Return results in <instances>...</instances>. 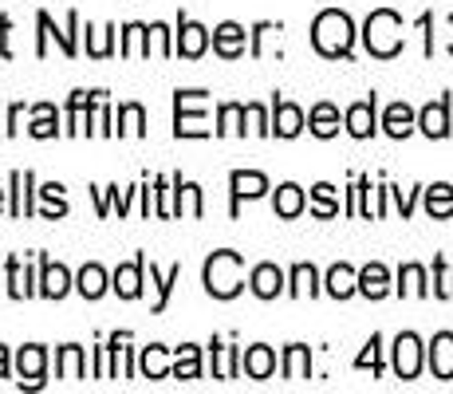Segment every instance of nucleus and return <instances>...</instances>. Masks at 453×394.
<instances>
[{"label": "nucleus", "mask_w": 453, "mask_h": 394, "mask_svg": "<svg viewBox=\"0 0 453 394\" xmlns=\"http://www.w3.org/2000/svg\"><path fill=\"white\" fill-rule=\"evenodd\" d=\"M119 127H115V135L123 138V135H134V138H142L146 135V107L142 103H123L119 107Z\"/></svg>", "instance_id": "a19ab883"}, {"label": "nucleus", "mask_w": 453, "mask_h": 394, "mask_svg": "<svg viewBox=\"0 0 453 394\" xmlns=\"http://www.w3.org/2000/svg\"><path fill=\"white\" fill-rule=\"evenodd\" d=\"M311 48L324 59H351L355 51V20L343 8H324L311 20Z\"/></svg>", "instance_id": "f257e3e1"}, {"label": "nucleus", "mask_w": 453, "mask_h": 394, "mask_svg": "<svg viewBox=\"0 0 453 394\" xmlns=\"http://www.w3.org/2000/svg\"><path fill=\"white\" fill-rule=\"evenodd\" d=\"M209 359H213V379H241L245 375V367H241V359H245V352H241L237 344H221V339H209Z\"/></svg>", "instance_id": "2eb2a0df"}, {"label": "nucleus", "mask_w": 453, "mask_h": 394, "mask_svg": "<svg viewBox=\"0 0 453 394\" xmlns=\"http://www.w3.org/2000/svg\"><path fill=\"white\" fill-rule=\"evenodd\" d=\"M36 174L32 170H12L8 174V213L16 217V221H28L32 213H36Z\"/></svg>", "instance_id": "423d86ee"}, {"label": "nucleus", "mask_w": 453, "mask_h": 394, "mask_svg": "<svg viewBox=\"0 0 453 394\" xmlns=\"http://www.w3.org/2000/svg\"><path fill=\"white\" fill-rule=\"evenodd\" d=\"M16 375H20V390H40L48 379V347L43 344H24L16 352Z\"/></svg>", "instance_id": "9d476101"}, {"label": "nucleus", "mask_w": 453, "mask_h": 394, "mask_svg": "<svg viewBox=\"0 0 453 394\" xmlns=\"http://www.w3.org/2000/svg\"><path fill=\"white\" fill-rule=\"evenodd\" d=\"M107 288H111V273H107L103 265H95V260H91V265H83L80 273H75V292H80L83 300H99Z\"/></svg>", "instance_id": "bb28decb"}, {"label": "nucleus", "mask_w": 453, "mask_h": 394, "mask_svg": "<svg viewBox=\"0 0 453 394\" xmlns=\"http://www.w3.org/2000/svg\"><path fill=\"white\" fill-rule=\"evenodd\" d=\"M418 28H422V32H426V56H434V32H430V28H434V16H430V12H426V16H422V20H418Z\"/></svg>", "instance_id": "4d7b16f0"}, {"label": "nucleus", "mask_w": 453, "mask_h": 394, "mask_svg": "<svg viewBox=\"0 0 453 394\" xmlns=\"http://www.w3.org/2000/svg\"><path fill=\"white\" fill-rule=\"evenodd\" d=\"M303 209H308V194H303L296 182H284V186H276L273 213L280 217V221H292V217H300Z\"/></svg>", "instance_id": "393cba45"}, {"label": "nucleus", "mask_w": 453, "mask_h": 394, "mask_svg": "<svg viewBox=\"0 0 453 394\" xmlns=\"http://www.w3.org/2000/svg\"><path fill=\"white\" fill-rule=\"evenodd\" d=\"M359 292L367 296V300H382V296L390 292V273H387V265H379V260L363 265V268H359Z\"/></svg>", "instance_id": "c9c22d12"}, {"label": "nucleus", "mask_w": 453, "mask_h": 394, "mask_svg": "<svg viewBox=\"0 0 453 394\" xmlns=\"http://www.w3.org/2000/svg\"><path fill=\"white\" fill-rule=\"evenodd\" d=\"M12 16L0 12V59H12Z\"/></svg>", "instance_id": "603ef678"}, {"label": "nucleus", "mask_w": 453, "mask_h": 394, "mask_svg": "<svg viewBox=\"0 0 453 394\" xmlns=\"http://www.w3.org/2000/svg\"><path fill=\"white\" fill-rule=\"evenodd\" d=\"M324 292L331 296V300H351L355 292H359V273H355L351 265H331L327 276H324Z\"/></svg>", "instance_id": "4be33fe9"}, {"label": "nucleus", "mask_w": 453, "mask_h": 394, "mask_svg": "<svg viewBox=\"0 0 453 394\" xmlns=\"http://www.w3.org/2000/svg\"><path fill=\"white\" fill-rule=\"evenodd\" d=\"M418 371H422V339L414 336V331H403V336L395 339V375L398 379H418Z\"/></svg>", "instance_id": "4468645a"}, {"label": "nucleus", "mask_w": 453, "mask_h": 394, "mask_svg": "<svg viewBox=\"0 0 453 394\" xmlns=\"http://www.w3.org/2000/svg\"><path fill=\"white\" fill-rule=\"evenodd\" d=\"M40 201H43V209H40L43 221H59V217L72 213V205H67V189L59 186V182H48V186H40Z\"/></svg>", "instance_id": "58836bf2"}, {"label": "nucleus", "mask_w": 453, "mask_h": 394, "mask_svg": "<svg viewBox=\"0 0 453 394\" xmlns=\"http://www.w3.org/2000/svg\"><path fill=\"white\" fill-rule=\"evenodd\" d=\"M205 103L209 91L202 87H178L173 91V138H209L213 130L205 127Z\"/></svg>", "instance_id": "20e7f679"}, {"label": "nucleus", "mask_w": 453, "mask_h": 394, "mask_svg": "<svg viewBox=\"0 0 453 394\" xmlns=\"http://www.w3.org/2000/svg\"><path fill=\"white\" fill-rule=\"evenodd\" d=\"M107 91H72L67 95V111H64V119H67V127H64V135H72V138H80V119H83V111L87 107H95V103L103 99Z\"/></svg>", "instance_id": "473e14b6"}, {"label": "nucleus", "mask_w": 453, "mask_h": 394, "mask_svg": "<svg viewBox=\"0 0 453 394\" xmlns=\"http://www.w3.org/2000/svg\"><path fill=\"white\" fill-rule=\"evenodd\" d=\"M390 194H395V201H398V213H403V217H411V213H414L418 189H411V194H403V189H398V186H390Z\"/></svg>", "instance_id": "5fc2aeb1"}, {"label": "nucleus", "mask_w": 453, "mask_h": 394, "mask_svg": "<svg viewBox=\"0 0 453 394\" xmlns=\"http://www.w3.org/2000/svg\"><path fill=\"white\" fill-rule=\"evenodd\" d=\"M154 217H162V221L173 217V189H170V178H165V174L154 178Z\"/></svg>", "instance_id": "49530a36"}, {"label": "nucleus", "mask_w": 453, "mask_h": 394, "mask_svg": "<svg viewBox=\"0 0 453 394\" xmlns=\"http://www.w3.org/2000/svg\"><path fill=\"white\" fill-rule=\"evenodd\" d=\"M28 135H32V138H40V143H48V138H59V135H64V127H59V111H56V103H36V107H32Z\"/></svg>", "instance_id": "a878e982"}, {"label": "nucleus", "mask_w": 453, "mask_h": 394, "mask_svg": "<svg viewBox=\"0 0 453 394\" xmlns=\"http://www.w3.org/2000/svg\"><path fill=\"white\" fill-rule=\"evenodd\" d=\"M119 51V28L115 24H107V28H91L87 24V56L91 59H111Z\"/></svg>", "instance_id": "4c0bfd02"}, {"label": "nucleus", "mask_w": 453, "mask_h": 394, "mask_svg": "<svg viewBox=\"0 0 453 394\" xmlns=\"http://www.w3.org/2000/svg\"><path fill=\"white\" fill-rule=\"evenodd\" d=\"M449 24H453V16H449Z\"/></svg>", "instance_id": "680f3d73"}, {"label": "nucleus", "mask_w": 453, "mask_h": 394, "mask_svg": "<svg viewBox=\"0 0 453 394\" xmlns=\"http://www.w3.org/2000/svg\"><path fill=\"white\" fill-rule=\"evenodd\" d=\"M241 367H245L249 379L265 382V379H273V375H276V352L268 344H252V347H245V359H241Z\"/></svg>", "instance_id": "5701e85b"}, {"label": "nucleus", "mask_w": 453, "mask_h": 394, "mask_svg": "<svg viewBox=\"0 0 453 394\" xmlns=\"http://www.w3.org/2000/svg\"><path fill=\"white\" fill-rule=\"evenodd\" d=\"M308 130L316 138H335L339 135V107L335 103H316L308 111Z\"/></svg>", "instance_id": "e433bc0d"}, {"label": "nucleus", "mask_w": 453, "mask_h": 394, "mask_svg": "<svg viewBox=\"0 0 453 394\" xmlns=\"http://www.w3.org/2000/svg\"><path fill=\"white\" fill-rule=\"evenodd\" d=\"M178 280H181V265H170L162 273V268L150 260V284H154V292H158V300H154V308H150L154 315H162L170 308V296H173V284H178Z\"/></svg>", "instance_id": "c756f323"}, {"label": "nucleus", "mask_w": 453, "mask_h": 394, "mask_svg": "<svg viewBox=\"0 0 453 394\" xmlns=\"http://www.w3.org/2000/svg\"><path fill=\"white\" fill-rule=\"evenodd\" d=\"M95 379H115V375H111V347H107V339H99V344H95Z\"/></svg>", "instance_id": "8fccbe9b"}, {"label": "nucleus", "mask_w": 453, "mask_h": 394, "mask_svg": "<svg viewBox=\"0 0 453 394\" xmlns=\"http://www.w3.org/2000/svg\"><path fill=\"white\" fill-rule=\"evenodd\" d=\"M150 213H154V186H150V178H142V217L150 221Z\"/></svg>", "instance_id": "6e6d98bb"}, {"label": "nucleus", "mask_w": 453, "mask_h": 394, "mask_svg": "<svg viewBox=\"0 0 453 394\" xmlns=\"http://www.w3.org/2000/svg\"><path fill=\"white\" fill-rule=\"evenodd\" d=\"M276 32H284L280 20H257V24H252V32H249V56L252 59L265 56V40L276 36Z\"/></svg>", "instance_id": "c03bdc74"}, {"label": "nucleus", "mask_w": 453, "mask_h": 394, "mask_svg": "<svg viewBox=\"0 0 453 394\" xmlns=\"http://www.w3.org/2000/svg\"><path fill=\"white\" fill-rule=\"evenodd\" d=\"M0 135H4V127H0Z\"/></svg>", "instance_id": "052dcab7"}, {"label": "nucleus", "mask_w": 453, "mask_h": 394, "mask_svg": "<svg viewBox=\"0 0 453 394\" xmlns=\"http://www.w3.org/2000/svg\"><path fill=\"white\" fill-rule=\"evenodd\" d=\"M142 284H146V252H138L134 260H127V265H119L111 273V288H115L119 300H138Z\"/></svg>", "instance_id": "9b49d317"}, {"label": "nucleus", "mask_w": 453, "mask_h": 394, "mask_svg": "<svg viewBox=\"0 0 453 394\" xmlns=\"http://www.w3.org/2000/svg\"><path fill=\"white\" fill-rule=\"evenodd\" d=\"M355 371H371V375H382V336H371L367 347L355 359Z\"/></svg>", "instance_id": "a18cd8bd"}, {"label": "nucleus", "mask_w": 453, "mask_h": 394, "mask_svg": "<svg viewBox=\"0 0 453 394\" xmlns=\"http://www.w3.org/2000/svg\"><path fill=\"white\" fill-rule=\"evenodd\" d=\"M245 111H249V127L257 130L260 138H273V115H268L260 103H245Z\"/></svg>", "instance_id": "09e8293b"}, {"label": "nucleus", "mask_w": 453, "mask_h": 394, "mask_svg": "<svg viewBox=\"0 0 453 394\" xmlns=\"http://www.w3.org/2000/svg\"><path fill=\"white\" fill-rule=\"evenodd\" d=\"M56 379H87V352L80 344H64L56 352Z\"/></svg>", "instance_id": "2f4dec72"}, {"label": "nucleus", "mask_w": 453, "mask_h": 394, "mask_svg": "<svg viewBox=\"0 0 453 394\" xmlns=\"http://www.w3.org/2000/svg\"><path fill=\"white\" fill-rule=\"evenodd\" d=\"M374 111H379V95H367V99H359V103H351L347 107V115H343V127H347V135L351 138H371L374 130H379V119H374Z\"/></svg>", "instance_id": "ddd939ff"}, {"label": "nucleus", "mask_w": 453, "mask_h": 394, "mask_svg": "<svg viewBox=\"0 0 453 394\" xmlns=\"http://www.w3.org/2000/svg\"><path fill=\"white\" fill-rule=\"evenodd\" d=\"M303 127H308V115H303V111L296 107L292 99H284V95H273V135L276 138H296Z\"/></svg>", "instance_id": "a211bd4d"}, {"label": "nucleus", "mask_w": 453, "mask_h": 394, "mask_svg": "<svg viewBox=\"0 0 453 394\" xmlns=\"http://www.w3.org/2000/svg\"><path fill=\"white\" fill-rule=\"evenodd\" d=\"M268 178L260 170H233L229 174V217L237 221L241 217V201H257L268 194Z\"/></svg>", "instance_id": "6e6552de"}, {"label": "nucleus", "mask_w": 453, "mask_h": 394, "mask_svg": "<svg viewBox=\"0 0 453 394\" xmlns=\"http://www.w3.org/2000/svg\"><path fill=\"white\" fill-rule=\"evenodd\" d=\"M418 130L426 138H449V95H441V99L426 103L418 111Z\"/></svg>", "instance_id": "aec40b11"}, {"label": "nucleus", "mask_w": 453, "mask_h": 394, "mask_svg": "<svg viewBox=\"0 0 453 394\" xmlns=\"http://www.w3.org/2000/svg\"><path fill=\"white\" fill-rule=\"evenodd\" d=\"M398 296H430L422 265H403L398 268Z\"/></svg>", "instance_id": "37998d69"}, {"label": "nucleus", "mask_w": 453, "mask_h": 394, "mask_svg": "<svg viewBox=\"0 0 453 394\" xmlns=\"http://www.w3.org/2000/svg\"><path fill=\"white\" fill-rule=\"evenodd\" d=\"M186 209H189V217H205V194L197 182H189V189H186Z\"/></svg>", "instance_id": "3c124183"}, {"label": "nucleus", "mask_w": 453, "mask_h": 394, "mask_svg": "<svg viewBox=\"0 0 453 394\" xmlns=\"http://www.w3.org/2000/svg\"><path fill=\"white\" fill-rule=\"evenodd\" d=\"M414 127H418V115L411 103H390V107L382 111V130H387L390 138H411Z\"/></svg>", "instance_id": "cd10ccee"}, {"label": "nucleus", "mask_w": 453, "mask_h": 394, "mask_svg": "<svg viewBox=\"0 0 453 394\" xmlns=\"http://www.w3.org/2000/svg\"><path fill=\"white\" fill-rule=\"evenodd\" d=\"M36 257H40V284H36V296H43V300H64V296L75 288V276L67 273V265L51 260L48 252H36Z\"/></svg>", "instance_id": "1a4fd4ad"}, {"label": "nucleus", "mask_w": 453, "mask_h": 394, "mask_svg": "<svg viewBox=\"0 0 453 394\" xmlns=\"http://www.w3.org/2000/svg\"><path fill=\"white\" fill-rule=\"evenodd\" d=\"M363 43L374 59H395L403 51V16L395 8H374L363 24Z\"/></svg>", "instance_id": "7ed1b4c3"}, {"label": "nucleus", "mask_w": 453, "mask_h": 394, "mask_svg": "<svg viewBox=\"0 0 453 394\" xmlns=\"http://www.w3.org/2000/svg\"><path fill=\"white\" fill-rule=\"evenodd\" d=\"M245 122H249V111H245V103H221L217 107V127H213V135L217 138H225V135H241L245 138Z\"/></svg>", "instance_id": "72a5a7b5"}, {"label": "nucleus", "mask_w": 453, "mask_h": 394, "mask_svg": "<svg viewBox=\"0 0 453 394\" xmlns=\"http://www.w3.org/2000/svg\"><path fill=\"white\" fill-rule=\"evenodd\" d=\"M20 119H24V103H12V107H8V119H4V135L8 138L20 135Z\"/></svg>", "instance_id": "864d4df0"}, {"label": "nucleus", "mask_w": 453, "mask_h": 394, "mask_svg": "<svg viewBox=\"0 0 453 394\" xmlns=\"http://www.w3.org/2000/svg\"><path fill=\"white\" fill-rule=\"evenodd\" d=\"M202 284L213 300H233L245 292V257L233 249H217L202 265Z\"/></svg>", "instance_id": "f03ea898"}, {"label": "nucleus", "mask_w": 453, "mask_h": 394, "mask_svg": "<svg viewBox=\"0 0 453 394\" xmlns=\"http://www.w3.org/2000/svg\"><path fill=\"white\" fill-rule=\"evenodd\" d=\"M249 288L257 300H276L280 292H288V276H284L280 265H273V260H265V265H257L249 273Z\"/></svg>", "instance_id": "f8f14e48"}, {"label": "nucleus", "mask_w": 453, "mask_h": 394, "mask_svg": "<svg viewBox=\"0 0 453 394\" xmlns=\"http://www.w3.org/2000/svg\"><path fill=\"white\" fill-rule=\"evenodd\" d=\"M12 375V355H8V347L0 344V379H8Z\"/></svg>", "instance_id": "13d9d810"}, {"label": "nucleus", "mask_w": 453, "mask_h": 394, "mask_svg": "<svg viewBox=\"0 0 453 394\" xmlns=\"http://www.w3.org/2000/svg\"><path fill=\"white\" fill-rule=\"evenodd\" d=\"M8 209V189H0V213Z\"/></svg>", "instance_id": "bf43d9fd"}, {"label": "nucleus", "mask_w": 453, "mask_h": 394, "mask_svg": "<svg viewBox=\"0 0 453 394\" xmlns=\"http://www.w3.org/2000/svg\"><path fill=\"white\" fill-rule=\"evenodd\" d=\"M209 43H213V36H209L205 24H197V20H189L186 12H178V28H173V56L202 59L209 51Z\"/></svg>", "instance_id": "0eeeda50"}, {"label": "nucleus", "mask_w": 453, "mask_h": 394, "mask_svg": "<svg viewBox=\"0 0 453 394\" xmlns=\"http://www.w3.org/2000/svg\"><path fill=\"white\" fill-rule=\"evenodd\" d=\"M430 371L441 382L453 379V331H438L430 339Z\"/></svg>", "instance_id": "b1692460"}, {"label": "nucleus", "mask_w": 453, "mask_h": 394, "mask_svg": "<svg viewBox=\"0 0 453 394\" xmlns=\"http://www.w3.org/2000/svg\"><path fill=\"white\" fill-rule=\"evenodd\" d=\"M434 296L453 300V268H446V257H434Z\"/></svg>", "instance_id": "de8ad7c7"}, {"label": "nucleus", "mask_w": 453, "mask_h": 394, "mask_svg": "<svg viewBox=\"0 0 453 394\" xmlns=\"http://www.w3.org/2000/svg\"><path fill=\"white\" fill-rule=\"evenodd\" d=\"M36 284H40V276L32 273L28 265H20V257L12 252V257L4 260V292L12 296V300H32Z\"/></svg>", "instance_id": "dca6fc26"}, {"label": "nucleus", "mask_w": 453, "mask_h": 394, "mask_svg": "<svg viewBox=\"0 0 453 394\" xmlns=\"http://www.w3.org/2000/svg\"><path fill=\"white\" fill-rule=\"evenodd\" d=\"M138 371H142V379H150V382L173 379L170 347H162V344H150V347H142V352H138Z\"/></svg>", "instance_id": "412c9836"}, {"label": "nucleus", "mask_w": 453, "mask_h": 394, "mask_svg": "<svg viewBox=\"0 0 453 394\" xmlns=\"http://www.w3.org/2000/svg\"><path fill=\"white\" fill-rule=\"evenodd\" d=\"M80 12H75V8H72V12H67V24H64V28H56V20H51V16L48 12H43V8H40V12H36V56L43 59V56H48V43L51 40H56L59 43V51H64V56L67 59H75V56H80Z\"/></svg>", "instance_id": "39448f33"}, {"label": "nucleus", "mask_w": 453, "mask_h": 394, "mask_svg": "<svg viewBox=\"0 0 453 394\" xmlns=\"http://www.w3.org/2000/svg\"><path fill=\"white\" fill-rule=\"evenodd\" d=\"M245 43H249L245 24L221 20V24L213 28V51H217L221 59H241V56H245Z\"/></svg>", "instance_id": "6ab92c4d"}, {"label": "nucleus", "mask_w": 453, "mask_h": 394, "mask_svg": "<svg viewBox=\"0 0 453 394\" xmlns=\"http://www.w3.org/2000/svg\"><path fill=\"white\" fill-rule=\"evenodd\" d=\"M449 51H453V43H449Z\"/></svg>", "instance_id": "e2e57ef3"}, {"label": "nucleus", "mask_w": 453, "mask_h": 394, "mask_svg": "<svg viewBox=\"0 0 453 394\" xmlns=\"http://www.w3.org/2000/svg\"><path fill=\"white\" fill-rule=\"evenodd\" d=\"M284 379L288 382H300V379H311V347L308 344H288L284 347Z\"/></svg>", "instance_id": "7c9ffc66"}, {"label": "nucleus", "mask_w": 453, "mask_h": 394, "mask_svg": "<svg viewBox=\"0 0 453 394\" xmlns=\"http://www.w3.org/2000/svg\"><path fill=\"white\" fill-rule=\"evenodd\" d=\"M173 379H181V382L202 379V347L197 344L173 347Z\"/></svg>", "instance_id": "f704fd0d"}, {"label": "nucleus", "mask_w": 453, "mask_h": 394, "mask_svg": "<svg viewBox=\"0 0 453 394\" xmlns=\"http://www.w3.org/2000/svg\"><path fill=\"white\" fill-rule=\"evenodd\" d=\"M87 194L95 197V209H99V217H111V209H119V217L130 213V201L142 194V182L130 189H119V186H91Z\"/></svg>", "instance_id": "f3484780"}, {"label": "nucleus", "mask_w": 453, "mask_h": 394, "mask_svg": "<svg viewBox=\"0 0 453 394\" xmlns=\"http://www.w3.org/2000/svg\"><path fill=\"white\" fill-rule=\"evenodd\" d=\"M324 292V284H319V273H316V265H292V273H288V296L292 300H303V296H319Z\"/></svg>", "instance_id": "c85d7f7f"}, {"label": "nucleus", "mask_w": 453, "mask_h": 394, "mask_svg": "<svg viewBox=\"0 0 453 394\" xmlns=\"http://www.w3.org/2000/svg\"><path fill=\"white\" fill-rule=\"evenodd\" d=\"M426 213H430L434 221H446V217H453V186H449V182L426 186Z\"/></svg>", "instance_id": "ea45409f"}, {"label": "nucleus", "mask_w": 453, "mask_h": 394, "mask_svg": "<svg viewBox=\"0 0 453 394\" xmlns=\"http://www.w3.org/2000/svg\"><path fill=\"white\" fill-rule=\"evenodd\" d=\"M311 213H316L319 221H331V217H339V197H335V186H331V182H319V186H311Z\"/></svg>", "instance_id": "79ce46f5"}]
</instances>
